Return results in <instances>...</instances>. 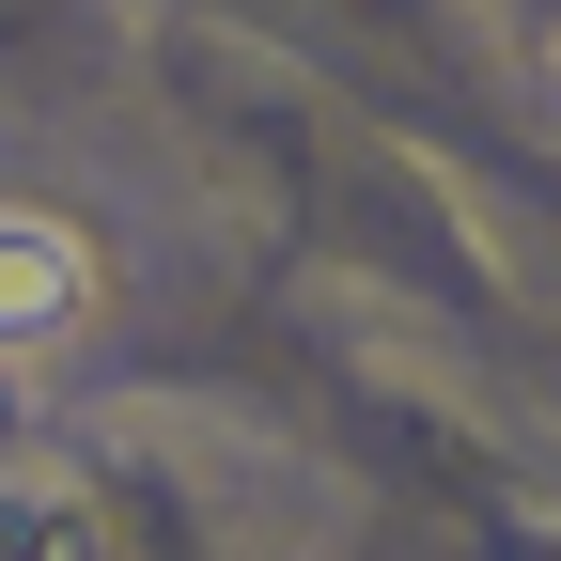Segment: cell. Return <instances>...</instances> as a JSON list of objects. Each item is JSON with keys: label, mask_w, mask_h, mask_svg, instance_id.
<instances>
[{"label": "cell", "mask_w": 561, "mask_h": 561, "mask_svg": "<svg viewBox=\"0 0 561 561\" xmlns=\"http://www.w3.org/2000/svg\"><path fill=\"white\" fill-rule=\"evenodd\" d=\"M79 297H94V250L62 234V219H32V203H0V343H62L79 328Z\"/></svg>", "instance_id": "cell-1"}]
</instances>
